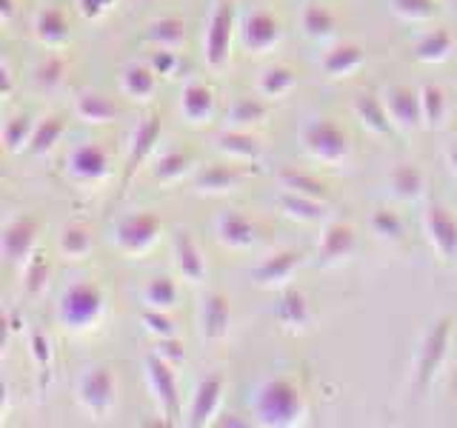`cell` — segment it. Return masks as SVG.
I'll return each instance as SVG.
<instances>
[{"label":"cell","instance_id":"obj_1","mask_svg":"<svg viewBox=\"0 0 457 428\" xmlns=\"http://www.w3.org/2000/svg\"><path fill=\"white\" fill-rule=\"evenodd\" d=\"M254 414L257 423L269 425V428H292L303 420L306 403H303V391L297 389L292 380L275 377L266 380L254 397Z\"/></svg>","mask_w":457,"mask_h":428},{"label":"cell","instance_id":"obj_2","mask_svg":"<svg viewBox=\"0 0 457 428\" xmlns=\"http://www.w3.org/2000/svg\"><path fill=\"white\" fill-rule=\"evenodd\" d=\"M104 309V292L95 283H75L71 289L63 292L61 306H57V317L71 332H83V328H92L95 323H100Z\"/></svg>","mask_w":457,"mask_h":428},{"label":"cell","instance_id":"obj_3","mask_svg":"<svg viewBox=\"0 0 457 428\" xmlns=\"http://www.w3.org/2000/svg\"><path fill=\"white\" fill-rule=\"evenodd\" d=\"M300 140H303V149L309 157H314V160H320V163H328V166L343 163L352 152L349 135L332 120H312L303 128Z\"/></svg>","mask_w":457,"mask_h":428},{"label":"cell","instance_id":"obj_4","mask_svg":"<svg viewBox=\"0 0 457 428\" xmlns=\"http://www.w3.org/2000/svg\"><path fill=\"white\" fill-rule=\"evenodd\" d=\"M161 218H154L152 211H137L123 218L118 226H114V249L126 257H143L146 251H152V246L161 237Z\"/></svg>","mask_w":457,"mask_h":428},{"label":"cell","instance_id":"obj_5","mask_svg":"<svg viewBox=\"0 0 457 428\" xmlns=\"http://www.w3.org/2000/svg\"><path fill=\"white\" fill-rule=\"evenodd\" d=\"M449 342H452V320L443 317L428 328L426 337H423V346H420L418 368H414V389H418L420 394L435 383L437 371L443 368V363H446Z\"/></svg>","mask_w":457,"mask_h":428},{"label":"cell","instance_id":"obj_6","mask_svg":"<svg viewBox=\"0 0 457 428\" xmlns=\"http://www.w3.org/2000/svg\"><path fill=\"white\" fill-rule=\"evenodd\" d=\"M232 35H235V4L232 0H218L212 9V18L204 37V57L206 66L223 69L232 52Z\"/></svg>","mask_w":457,"mask_h":428},{"label":"cell","instance_id":"obj_7","mask_svg":"<svg viewBox=\"0 0 457 428\" xmlns=\"http://www.w3.org/2000/svg\"><path fill=\"white\" fill-rule=\"evenodd\" d=\"M114 394H118V383H114L112 368L95 366L89 368L78 383V399L80 406L95 414V417H106L114 406Z\"/></svg>","mask_w":457,"mask_h":428},{"label":"cell","instance_id":"obj_8","mask_svg":"<svg viewBox=\"0 0 457 428\" xmlns=\"http://www.w3.org/2000/svg\"><path fill=\"white\" fill-rule=\"evenodd\" d=\"M146 377H149V389H152L154 399L161 403L163 417H169V423H178L180 394H178V380H175V371H171V363L161 354H149L146 357Z\"/></svg>","mask_w":457,"mask_h":428},{"label":"cell","instance_id":"obj_9","mask_svg":"<svg viewBox=\"0 0 457 428\" xmlns=\"http://www.w3.org/2000/svg\"><path fill=\"white\" fill-rule=\"evenodd\" d=\"M69 175L83 185H97L112 175L109 152L97 143H83L69 154Z\"/></svg>","mask_w":457,"mask_h":428},{"label":"cell","instance_id":"obj_10","mask_svg":"<svg viewBox=\"0 0 457 428\" xmlns=\"http://www.w3.org/2000/svg\"><path fill=\"white\" fill-rule=\"evenodd\" d=\"M37 220L35 218H14L4 235H0V251L9 266L26 263L37 249Z\"/></svg>","mask_w":457,"mask_h":428},{"label":"cell","instance_id":"obj_11","mask_svg":"<svg viewBox=\"0 0 457 428\" xmlns=\"http://www.w3.org/2000/svg\"><path fill=\"white\" fill-rule=\"evenodd\" d=\"M423 228L428 243L446 263H457V220L443 206H428L423 211Z\"/></svg>","mask_w":457,"mask_h":428},{"label":"cell","instance_id":"obj_12","mask_svg":"<svg viewBox=\"0 0 457 428\" xmlns=\"http://www.w3.org/2000/svg\"><path fill=\"white\" fill-rule=\"evenodd\" d=\"M243 49L252 54H266L283 40V26L275 14L269 12H252L246 21H243Z\"/></svg>","mask_w":457,"mask_h":428},{"label":"cell","instance_id":"obj_13","mask_svg":"<svg viewBox=\"0 0 457 428\" xmlns=\"http://www.w3.org/2000/svg\"><path fill=\"white\" fill-rule=\"evenodd\" d=\"M383 103L392 114V123L403 132H414L423 126V106H420V92H411L409 86H392L383 95Z\"/></svg>","mask_w":457,"mask_h":428},{"label":"cell","instance_id":"obj_14","mask_svg":"<svg viewBox=\"0 0 457 428\" xmlns=\"http://www.w3.org/2000/svg\"><path fill=\"white\" fill-rule=\"evenodd\" d=\"M171 254H175V268L180 271V277L186 283L200 285L206 280V271H209L206 260L186 228H180V232H175V237H171Z\"/></svg>","mask_w":457,"mask_h":428},{"label":"cell","instance_id":"obj_15","mask_svg":"<svg viewBox=\"0 0 457 428\" xmlns=\"http://www.w3.org/2000/svg\"><path fill=\"white\" fill-rule=\"evenodd\" d=\"M300 251H292V249H283V251H275L269 254L266 260L254 268V283L261 285V289H280V285H286L295 271L300 266Z\"/></svg>","mask_w":457,"mask_h":428},{"label":"cell","instance_id":"obj_16","mask_svg":"<svg viewBox=\"0 0 457 428\" xmlns=\"http://www.w3.org/2000/svg\"><path fill=\"white\" fill-rule=\"evenodd\" d=\"M228 325H232L228 300L218 292L206 294L204 306H200V337L209 342H223L228 337Z\"/></svg>","mask_w":457,"mask_h":428},{"label":"cell","instance_id":"obj_17","mask_svg":"<svg viewBox=\"0 0 457 428\" xmlns=\"http://www.w3.org/2000/svg\"><path fill=\"white\" fill-rule=\"evenodd\" d=\"M220 403H223V377L212 374L206 380H200L197 389H195V397H192L189 425H195V428L209 425L214 417H218Z\"/></svg>","mask_w":457,"mask_h":428},{"label":"cell","instance_id":"obj_18","mask_svg":"<svg viewBox=\"0 0 457 428\" xmlns=\"http://www.w3.org/2000/svg\"><path fill=\"white\" fill-rule=\"evenodd\" d=\"M157 140H161V118H143L140 126L135 128V137H132V149H129V157H126V180L123 185H129V180L135 177V171L146 163V157L154 152Z\"/></svg>","mask_w":457,"mask_h":428},{"label":"cell","instance_id":"obj_19","mask_svg":"<svg viewBox=\"0 0 457 428\" xmlns=\"http://www.w3.org/2000/svg\"><path fill=\"white\" fill-rule=\"evenodd\" d=\"M354 243H357V237H354V228L349 223H328L320 235V243H318L320 263L323 266L343 263L346 257H352Z\"/></svg>","mask_w":457,"mask_h":428},{"label":"cell","instance_id":"obj_20","mask_svg":"<svg viewBox=\"0 0 457 428\" xmlns=\"http://www.w3.org/2000/svg\"><path fill=\"white\" fill-rule=\"evenodd\" d=\"M214 235H218V240L226 249L243 251L254 243V226L249 218H243L240 211H223L218 214V220H214Z\"/></svg>","mask_w":457,"mask_h":428},{"label":"cell","instance_id":"obj_21","mask_svg":"<svg viewBox=\"0 0 457 428\" xmlns=\"http://www.w3.org/2000/svg\"><path fill=\"white\" fill-rule=\"evenodd\" d=\"M354 114H357V120L363 123L366 132L378 135V137H392V132H395L392 114H389V109H386V103L378 95L354 97Z\"/></svg>","mask_w":457,"mask_h":428},{"label":"cell","instance_id":"obj_22","mask_svg":"<svg viewBox=\"0 0 457 428\" xmlns=\"http://www.w3.org/2000/svg\"><path fill=\"white\" fill-rule=\"evenodd\" d=\"M275 320L283 325V328H289V332H303V328L312 325V306H309V300L303 292H283L280 300H278V306H275Z\"/></svg>","mask_w":457,"mask_h":428},{"label":"cell","instance_id":"obj_23","mask_svg":"<svg viewBox=\"0 0 457 428\" xmlns=\"http://www.w3.org/2000/svg\"><path fill=\"white\" fill-rule=\"evenodd\" d=\"M218 152L226 154L228 160H243V163H257L263 157V146L261 140L252 137L249 132H240V128H232V132L218 135Z\"/></svg>","mask_w":457,"mask_h":428},{"label":"cell","instance_id":"obj_24","mask_svg":"<svg viewBox=\"0 0 457 428\" xmlns=\"http://www.w3.org/2000/svg\"><path fill=\"white\" fill-rule=\"evenodd\" d=\"M180 111L183 118L189 120L192 126H200L212 120L214 114V92L204 83H189L183 89V97H180Z\"/></svg>","mask_w":457,"mask_h":428},{"label":"cell","instance_id":"obj_25","mask_svg":"<svg viewBox=\"0 0 457 428\" xmlns=\"http://www.w3.org/2000/svg\"><path fill=\"white\" fill-rule=\"evenodd\" d=\"M278 203L286 218H292V220H300V223H323L326 220V200H314V197L283 189Z\"/></svg>","mask_w":457,"mask_h":428},{"label":"cell","instance_id":"obj_26","mask_svg":"<svg viewBox=\"0 0 457 428\" xmlns=\"http://www.w3.org/2000/svg\"><path fill=\"white\" fill-rule=\"evenodd\" d=\"M363 66V49L357 43H340L323 57L326 78H352Z\"/></svg>","mask_w":457,"mask_h":428},{"label":"cell","instance_id":"obj_27","mask_svg":"<svg viewBox=\"0 0 457 428\" xmlns=\"http://www.w3.org/2000/svg\"><path fill=\"white\" fill-rule=\"evenodd\" d=\"M120 92L132 100H149L157 92V71L146 63H132L120 75Z\"/></svg>","mask_w":457,"mask_h":428},{"label":"cell","instance_id":"obj_28","mask_svg":"<svg viewBox=\"0 0 457 428\" xmlns=\"http://www.w3.org/2000/svg\"><path fill=\"white\" fill-rule=\"evenodd\" d=\"M454 49V35L449 29H435V32L423 35L418 43H414V61L420 63H443L449 61V54Z\"/></svg>","mask_w":457,"mask_h":428},{"label":"cell","instance_id":"obj_29","mask_svg":"<svg viewBox=\"0 0 457 428\" xmlns=\"http://www.w3.org/2000/svg\"><path fill=\"white\" fill-rule=\"evenodd\" d=\"M75 114L83 123H92V126H104L112 123L118 118V106L112 103L106 95H97V92H83L75 100Z\"/></svg>","mask_w":457,"mask_h":428},{"label":"cell","instance_id":"obj_30","mask_svg":"<svg viewBox=\"0 0 457 428\" xmlns=\"http://www.w3.org/2000/svg\"><path fill=\"white\" fill-rule=\"evenodd\" d=\"M35 37L43 43V46H63V43L69 40V21L66 14L61 9H43L37 12L35 18Z\"/></svg>","mask_w":457,"mask_h":428},{"label":"cell","instance_id":"obj_31","mask_svg":"<svg viewBox=\"0 0 457 428\" xmlns=\"http://www.w3.org/2000/svg\"><path fill=\"white\" fill-rule=\"evenodd\" d=\"M240 185V175L235 166H209L197 175L195 189L200 194H228Z\"/></svg>","mask_w":457,"mask_h":428},{"label":"cell","instance_id":"obj_32","mask_svg":"<svg viewBox=\"0 0 457 428\" xmlns=\"http://www.w3.org/2000/svg\"><path fill=\"white\" fill-rule=\"evenodd\" d=\"M389 185H392L395 197H400V200H418L423 194V189H426V177H423V171L414 163H400V166L392 169Z\"/></svg>","mask_w":457,"mask_h":428},{"label":"cell","instance_id":"obj_33","mask_svg":"<svg viewBox=\"0 0 457 428\" xmlns=\"http://www.w3.org/2000/svg\"><path fill=\"white\" fill-rule=\"evenodd\" d=\"M297 86V75L289 66H269L261 78H257V95L278 100L286 97Z\"/></svg>","mask_w":457,"mask_h":428},{"label":"cell","instance_id":"obj_34","mask_svg":"<svg viewBox=\"0 0 457 428\" xmlns=\"http://www.w3.org/2000/svg\"><path fill=\"white\" fill-rule=\"evenodd\" d=\"M57 246H61L63 257H69V260H83L92 251V232L83 223H69L63 226Z\"/></svg>","mask_w":457,"mask_h":428},{"label":"cell","instance_id":"obj_35","mask_svg":"<svg viewBox=\"0 0 457 428\" xmlns=\"http://www.w3.org/2000/svg\"><path fill=\"white\" fill-rule=\"evenodd\" d=\"M300 23H303V32L312 37V40H326L335 35V14L328 12L323 4H309L303 9V18H300Z\"/></svg>","mask_w":457,"mask_h":428},{"label":"cell","instance_id":"obj_36","mask_svg":"<svg viewBox=\"0 0 457 428\" xmlns=\"http://www.w3.org/2000/svg\"><path fill=\"white\" fill-rule=\"evenodd\" d=\"M280 185L286 192H295V194H306L314 200H328V189L326 183H320L318 177L306 175V171H297V169H283L280 171Z\"/></svg>","mask_w":457,"mask_h":428},{"label":"cell","instance_id":"obj_37","mask_svg":"<svg viewBox=\"0 0 457 428\" xmlns=\"http://www.w3.org/2000/svg\"><path fill=\"white\" fill-rule=\"evenodd\" d=\"M146 37L161 49H178L186 40V23L180 18H161V21L149 23Z\"/></svg>","mask_w":457,"mask_h":428},{"label":"cell","instance_id":"obj_38","mask_svg":"<svg viewBox=\"0 0 457 428\" xmlns=\"http://www.w3.org/2000/svg\"><path fill=\"white\" fill-rule=\"evenodd\" d=\"M420 106H423V126L440 128L443 123H446L449 103H446V95H443V89H437V86H423Z\"/></svg>","mask_w":457,"mask_h":428},{"label":"cell","instance_id":"obj_39","mask_svg":"<svg viewBox=\"0 0 457 428\" xmlns=\"http://www.w3.org/2000/svg\"><path fill=\"white\" fill-rule=\"evenodd\" d=\"M143 300H146L149 309H161V311H169L171 306L178 303V283L161 275V277H152L146 283V289H143Z\"/></svg>","mask_w":457,"mask_h":428},{"label":"cell","instance_id":"obj_40","mask_svg":"<svg viewBox=\"0 0 457 428\" xmlns=\"http://www.w3.org/2000/svg\"><path fill=\"white\" fill-rule=\"evenodd\" d=\"M269 114V106L263 103L261 97H240L228 109V123L235 126H257L263 123Z\"/></svg>","mask_w":457,"mask_h":428},{"label":"cell","instance_id":"obj_41","mask_svg":"<svg viewBox=\"0 0 457 428\" xmlns=\"http://www.w3.org/2000/svg\"><path fill=\"white\" fill-rule=\"evenodd\" d=\"M35 126L32 118H26V114H21V118H12L6 126H4V146L9 154H18L23 149H29V143H32V135H35Z\"/></svg>","mask_w":457,"mask_h":428},{"label":"cell","instance_id":"obj_42","mask_svg":"<svg viewBox=\"0 0 457 428\" xmlns=\"http://www.w3.org/2000/svg\"><path fill=\"white\" fill-rule=\"evenodd\" d=\"M189 169H192V157L186 152H166L161 160H157L152 175H154V180H161V183H175Z\"/></svg>","mask_w":457,"mask_h":428},{"label":"cell","instance_id":"obj_43","mask_svg":"<svg viewBox=\"0 0 457 428\" xmlns=\"http://www.w3.org/2000/svg\"><path fill=\"white\" fill-rule=\"evenodd\" d=\"M66 126L61 118H46L35 126V135H32V143H29V152L32 154H46L57 140L63 137Z\"/></svg>","mask_w":457,"mask_h":428},{"label":"cell","instance_id":"obj_44","mask_svg":"<svg viewBox=\"0 0 457 428\" xmlns=\"http://www.w3.org/2000/svg\"><path fill=\"white\" fill-rule=\"evenodd\" d=\"M46 283H49V263H46V257H43L40 251H35L23 263V285H26L29 294L37 297L43 289H46Z\"/></svg>","mask_w":457,"mask_h":428},{"label":"cell","instance_id":"obj_45","mask_svg":"<svg viewBox=\"0 0 457 428\" xmlns=\"http://www.w3.org/2000/svg\"><path fill=\"white\" fill-rule=\"evenodd\" d=\"M392 12L409 23H423L437 14V0H392Z\"/></svg>","mask_w":457,"mask_h":428},{"label":"cell","instance_id":"obj_46","mask_svg":"<svg viewBox=\"0 0 457 428\" xmlns=\"http://www.w3.org/2000/svg\"><path fill=\"white\" fill-rule=\"evenodd\" d=\"M63 80H66V63H63V57H46V61H43L35 69V83L40 86V89H46V92H54Z\"/></svg>","mask_w":457,"mask_h":428},{"label":"cell","instance_id":"obj_47","mask_svg":"<svg viewBox=\"0 0 457 428\" xmlns=\"http://www.w3.org/2000/svg\"><path fill=\"white\" fill-rule=\"evenodd\" d=\"M371 228H375V235L383 240H403V220L389 209H378L371 214Z\"/></svg>","mask_w":457,"mask_h":428},{"label":"cell","instance_id":"obj_48","mask_svg":"<svg viewBox=\"0 0 457 428\" xmlns=\"http://www.w3.org/2000/svg\"><path fill=\"white\" fill-rule=\"evenodd\" d=\"M140 320H143V325H146V332H149L152 337H157V340L178 337L175 323H171V320L166 317V311H161V309H146V311L140 314Z\"/></svg>","mask_w":457,"mask_h":428},{"label":"cell","instance_id":"obj_49","mask_svg":"<svg viewBox=\"0 0 457 428\" xmlns=\"http://www.w3.org/2000/svg\"><path fill=\"white\" fill-rule=\"evenodd\" d=\"M29 351H32L35 366L43 371V374H49V368H52V342H49V337L35 332L32 337H29Z\"/></svg>","mask_w":457,"mask_h":428},{"label":"cell","instance_id":"obj_50","mask_svg":"<svg viewBox=\"0 0 457 428\" xmlns=\"http://www.w3.org/2000/svg\"><path fill=\"white\" fill-rule=\"evenodd\" d=\"M178 52L175 49H161L157 46V52H152L149 57V66L157 71V78H171L175 75V69H178Z\"/></svg>","mask_w":457,"mask_h":428},{"label":"cell","instance_id":"obj_51","mask_svg":"<svg viewBox=\"0 0 457 428\" xmlns=\"http://www.w3.org/2000/svg\"><path fill=\"white\" fill-rule=\"evenodd\" d=\"M157 354L166 357V360H169L171 366L183 363V349H180L178 337H166V340H161V346H157Z\"/></svg>","mask_w":457,"mask_h":428},{"label":"cell","instance_id":"obj_52","mask_svg":"<svg viewBox=\"0 0 457 428\" xmlns=\"http://www.w3.org/2000/svg\"><path fill=\"white\" fill-rule=\"evenodd\" d=\"M80 4V12H83V18H89V21H97V18H104L106 9L114 4V0H78Z\"/></svg>","mask_w":457,"mask_h":428},{"label":"cell","instance_id":"obj_53","mask_svg":"<svg viewBox=\"0 0 457 428\" xmlns=\"http://www.w3.org/2000/svg\"><path fill=\"white\" fill-rule=\"evenodd\" d=\"M0 83H4V86H0V95H4V97H12V71H9L6 63L0 66Z\"/></svg>","mask_w":457,"mask_h":428},{"label":"cell","instance_id":"obj_54","mask_svg":"<svg viewBox=\"0 0 457 428\" xmlns=\"http://www.w3.org/2000/svg\"><path fill=\"white\" fill-rule=\"evenodd\" d=\"M446 166H449V171L457 177V143H452V146L446 149Z\"/></svg>","mask_w":457,"mask_h":428},{"label":"cell","instance_id":"obj_55","mask_svg":"<svg viewBox=\"0 0 457 428\" xmlns=\"http://www.w3.org/2000/svg\"><path fill=\"white\" fill-rule=\"evenodd\" d=\"M0 18H4V23L14 18V0H0Z\"/></svg>","mask_w":457,"mask_h":428}]
</instances>
